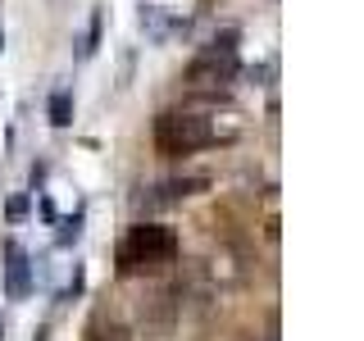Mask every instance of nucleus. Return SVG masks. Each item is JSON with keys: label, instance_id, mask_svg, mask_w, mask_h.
<instances>
[{"label": "nucleus", "instance_id": "f257e3e1", "mask_svg": "<svg viewBox=\"0 0 364 341\" xmlns=\"http://www.w3.org/2000/svg\"><path fill=\"white\" fill-rule=\"evenodd\" d=\"M173 255H178V232H173V227L141 223V227H132V232L123 237V246H119V273L164 269Z\"/></svg>", "mask_w": 364, "mask_h": 341}, {"label": "nucleus", "instance_id": "f03ea898", "mask_svg": "<svg viewBox=\"0 0 364 341\" xmlns=\"http://www.w3.org/2000/svg\"><path fill=\"white\" fill-rule=\"evenodd\" d=\"M205 146H214V128L210 119H196V114H159L155 119V151L164 159H178V155H196Z\"/></svg>", "mask_w": 364, "mask_h": 341}, {"label": "nucleus", "instance_id": "7ed1b4c3", "mask_svg": "<svg viewBox=\"0 0 364 341\" xmlns=\"http://www.w3.org/2000/svg\"><path fill=\"white\" fill-rule=\"evenodd\" d=\"M237 50H232V41H214V45H205V50L191 60V68H187V82L191 87H228L237 77Z\"/></svg>", "mask_w": 364, "mask_h": 341}, {"label": "nucleus", "instance_id": "20e7f679", "mask_svg": "<svg viewBox=\"0 0 364 341\" xmlns=\"http://www.w3.org/2000/svg\"><path fill=\"white\" fill-rule=\"evenodd\" d=\"M5 291L14 296V301H23V296L32 291V264H28V255H23L18 246H9V264H5Z\"/></svg>", "mask_w": 364, "mask_h": 341}, {"label": "nucleus", "instance_id": "39448f33", "mask_svg": "<svg viewBox=\"0 0 364 341\" xmlns=\"http://www.w3.org/2000/svg\"><path fill=\"white\" fill-rule=\"evenodd\" d=\"M50 123L55 128H68V123H73V96H68V91H55L50 96Z\"/></svg>", "mask_w": 364, "mask_h": 341}, {"label": "nucleus", "instance_id": "423d86ee", "mask_svg": "<svg viewBox=\"0 0 364 341\" xmlns=\"http://www.w3.org/2000/svg\"><path fill=\"white\" fill-rule=\"evenodd\" d=\"M23 214H28V196H14L9 200V219H23Z\"/></svg>", "mask_w": 364, "mask_h": 341}, {"label": "nucleus", "instance_id": "0eeeda50", "mask_svg": "<svg viewBox=\"0 0 364 341\" xmlns=\"http://www.w3.org/2000/svg\"><path fill=\"white\" fill-rule=\"evenodd\" d=\"M77 232H82V227H77V219H68V223H64V232H60V242H64V246H68V242H77Z\"/></svg>", "mask_w": 364, "mask_h": 341}, {"label": "nucleus", "instance_id": "6e6552de", "mask_svg": "<svg viewBox=\"0 0 364 341\" xmlns=\"http://www.w3.org/2000/svg\"><path fill=\"white\" fill-rule=\"evenodd\" d=\"M0 45H5V37H0Z\"/></svg>", "mask_w": 364, "mask_h": 341}]
</instances>
